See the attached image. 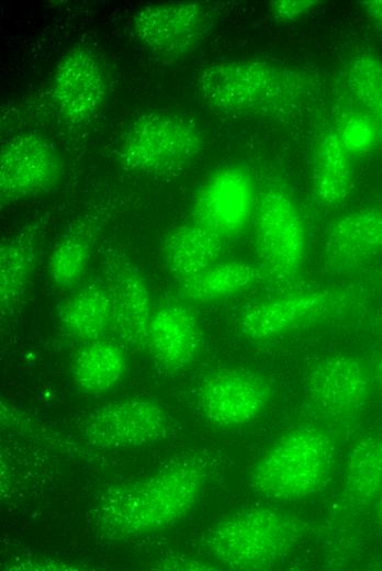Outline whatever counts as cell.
Listing matches in <instances>:
<instances>
[{
	"instance_id": "cell-1",
	"label": "cell",
	"mask_w": 382,
	"mask_h": 571,
	"mask_svg": "<svg viewBox=\"0 0 382 571\" xmlns=\"http://www.w3.org/2000/svg\"><path fill=\"white\" fill-rule=\"evenodd\" d=\"M205 477L204 467L195 459L172 461L101 496L97 524L110 537L119 539L170 528L194 508Z\"/></svg>"
},
{
	"instance_id": "cell-2",
	"label": "cell",
	"mask_w": 382,
	"mask_h": 571,
	"mask_svg": "<svg viewBox=\"0 0 382 571\" xmlns=\"http://www.w3.org/2000/svg\"><path fill=\"white\" fill-rule=\"evenodd\" d=\"M201 99L232 114L270 117L290 115L314 90L305 71L257 59L214 61L194 79Z\"/></svg>"
},
{
	"instance_id": "cell-3",
	"label": "cell",
	"mask_w": 382,
	"mask_h": 571,
	"mask_svg": "<svg viewBox=\"0 0 382 571\" xmlns=\"http://www.w3.org/2000/svg\"><path fill=\"white\" fill-rule=\"evenodd\" d=\"M334 447L326 433L299 428L278 438L250 471L251 489L272 500L291 501L317 492L328 480Z\"/></svg>"
},
{
	"instance_id": "cell-4",
	"label": "cell",
	"mask_w": 382,
	"mask_h": 571,
	"mask_svg": "<svg viewBox=\"0 0 382 571\" xmlns=\"http://www.w3.org/2000/svg\"><path fill=\"white\" fill-rule=\"evenodd\" d=\"M295 523L268 507L233 514L207 531L209 552L233 570L267 569L284 558L299 538Z\"/></svg>"
},
{
	"instance_id": "cell-5",
	"label": "cell",
	"mask_w": 382,
	"mask_h": 571,
	"mask_svg": "<svg viewBox=\"0 0 382 571\" xmlns=\"http://www.w3.org/2000/svg\"><path fill=\"white\" fill-rule=\"evenodd\" d=\"M204 134L190 119L167 112L136 117L124 132L119 158L131 171L169 176L183 170L204 148Z\"/></svg>"
},
{
	"instance_id": "cell-6",
	"label": "cell",
	"mask_w": 382,
	"mask_h": 571,
	"mask_svg": "<svg viewBox=\"0 0 382 571\" xmlns=\"http://www.w3.org/2000/svg\"><path fill=\"white\" fill-rule=\"evenodd\" d=\"M255 248L259 266L276 282L294 281L307 250L302 213L282 186L269 184L257 201L254 214Z\"/></svg>"
},
{
	"instance_id": "cell-7",
	"label": "cell",
	"mask_w": 382,
	"mask_h": 571,
	"mask_svg": "<svg viewBox=\"0 0 382 571\" xmlns=\"http://www.w3.org/2000/svg\"><path fill=\"white\" fill-rule=\"evenodd\" d=\"M350 293L338 288L295 290L250 302L239 327L252 342H267L325 321L347 309Z\"/></svg>"
},
{
	"instance_id": "cell-8",
	"label": "cell",
	"mask_w": 382,
	"mask_h": 571,
	"mask_svg": "<svg viewBox=\"0 0 382 571\" xmlns=\"http://www.w3.org/2000/svg\"><path fill=\"white\" fill-rule=\"evenodd\" d=\"M256 205L249 172L238 166H224L200 186L191 206V222L227 240L246 228Z\"/></svg>"
},
{
	"instance_id": "cell-9",
	"label": "cell",
	"mask_w": 382,
	"mask_h": 571,
	"mask_svg": "<svg viewBox=\"0 0 382 571\" xmlns=\"http://www.w3.org/2000/svg\"><path fill=\"white\" fill-rule=\"evenodd\" d=\"M56 147L35 133L7 139L0 149V200L10 204L53 189L64 173Z\"/></svg>"
},
{
	"instance_id": "cell-10",
	"label": "cell",
	"mask_w": 382,
	"mask_h": 571,
	"mask_svg": "<svg viewBox=\"0 0 382 571\" xmlns=\"http://www.w3.org/2000/svg\"><path fill=\"white\" fill-rule=\"evenodd\" d=\"M271 388L260 374L239 368L213 371L201 381L196 401L211 424L236 427L257 419L267 410Z\"/></svg>"
},
{
	"instance_id": "cell-11",
	"label": "cell",
	"mask_w": 382,
	"mask_h": 571,
	"mask_svg": "<svg viewBox=\"0 0 382 571\" xmlns=\"http://www.w3.org/2000/svg\"><path fill=\"white\" fill-rule=\"evenodd\" d=\"M209 23V13L201 3L172 1L142 7L133 18L132 31L153 54L177 58L198 47Z\"/></svg>"
},
{
	"instance_id": "cell-12",
	"label": "cell",
	"mask_w": 382,
	"mask_h": 571,
	"mask_svg": "<svg viewBox=\"0 0 382 571\" xmlns=\"http://www.w3.org/2000/svg\"><path fill=\"white\" fill-rule=\"evenodd\" d=\"M168 415L156 401L128 398L108 403L86 422L87 440L99 448H137L166 436Z\"/></svg>"
},
{
	"instance_id": "cell-13",
	"label": "cell",
	"mask_w": 382,
	"mask_h": 571,
	"mask_svg": "<svg viewBox=\"0 0 382 571\" xmlns=\"http://www.w3.org/2000/svg\"><path fill=\"white\" fill-rule=\"evenodd\" d=\"M50 93L59 115L67 122L80 124L94 116L108 94L98 56L85 47L67 51L55 66Z\"/></svg>"
},
{
	"instance_id": "cell-14",
	"label": "cell",
	"mask_w": 382,
	"mask_h": 571,
	"mask_svg": "<svg viewBox=\"0 0 382 571\" xmlns=\"http://www.w3.org/2000/svg\"><path fill=\"white\" fill-rule=\"evenodd\" d=\"M370 385V376L360 360L333 355L312 367L305 381V395L321 415L345 417L366 405Z\"/></svg>"
},
{
	"instance_id": "cell-15",
	"label": "cell",
	"mask_w": 382,
	"mask_h": 571,
	"mask_svg": "<svg viewBox=\"0 0 382 571\" xmlns=\"http://www.w3.org/2000/svg\"><path fill=\"white\" fill-rule=\"evenodd\" d=\"M104 282L112 303V324L128 346L147 347L151 300L141 270L126 257L109 256L103 264Z\"/></svg>"
},
{
	"instance_id": "cell-16",
	"label": "cell",
	"mask_w": 382,
	"mask_h": 571,
	"mask_svg": "<svg viewBox=\"0 0 382 571\" xmlns=\"http://www.w3.org/2000/svg\"><path fill=\"white\" fill-rule=\"evenodd\" d=\"M382 255V209L363 206L335 217L327 226L323 257L328 269L348 271Z\"/></svg>"
},
{
	"instance_id": "cell-17",
	"label": "cell",
	"mask_w": 382,
	"mask_h": 571,
	"mask_svg": "<svg viewBox=\"0 0 382 571\" xmlns=\"http://www.w3.org/2000/svg\"><path fill=\"white\" fill-rule=\"evenodd\" d=\"M200 347V325L188 306L167 303L153 312L147 348L164 370L177 372L186 369L196 358Z\"/></svg>"
},
{
	"instance_id": "cell-18",
	"label": "cell",
	"mask_w": 382,
	"mask_h": 571,
	"mask_svg": "<svg viewBox=\"0 0 382 571\" xmlns=\"http://www.w3.org/2000/svg\"><path fill=\"white\" fill-rule=\"evenodd\" d=\"M311 183L313 199L323 209L338 206L351 192L353 170L350 149L334 130L324 132L314 146Z\"/></svg>"
},
{
	"instance_id": "cell-19",
	"label": "cell",
	"mask_w": 382,
	"mask_h": 571,
	"mask_svg": "<svg viewBox=\"0 0 382 571\" xmlns=\"http://www.w3.org/2000/svg\"><path fill=\"white\" fill-rule=\"evenodd\" d=\"M224 242L191 221L175 226L162 242L164 265L173 278L182 282L220 261Z\"/></svg>"
},
{
	"instance_id": "cell-20",
	"label": "cell",
	"mask_w": 382,
	"mask_h": 571,
	"mask_svg": "<svg viewBox=\"0 0 382 571\" xmlns=\"http://www.w3.org/2000/svg\"><path fill=\"white\" fill-rule=\"evenodd\" d=\"M263 276L259 265L244 260H220L180 282V291L191 302H220L245 293Z\"/></svg>"
},
{
	"instance_id": "cell-21",
	"label": "cell",
	"mask_w": 382,
	"mask_h": 571,
	"mask_svg": "<svg viewBox=\"0 0 382 571\" xmlns=\"http://www.w3.org/2000/svg\"><path fill=\"white\" fill-rule=\"evenodd\" d=\"M59 322L72 338H100L112 323V303L104 280H93L72 293L61 305Z\"/></svg>"
},
{
	"instance_id": "cell-22",
	"label": "cell",
	"mask_w": 382,
	"mask_h": 571,
	"mask_svg": "<svg viewBox=\"0 0 382 571\" xmlns=\"http://www.w3.org/2000/svg\"><path fill=\"white\" fill-rule=\"evenodd\" d=\"M36 265V239L25 228L4 239L0 246L1 313L13 312L27 292Z\"/></svg>"
},
{
	"instance_id": "cell-23",
	"label": "cell",
	"mask_w": 382,
	"mask_h": 571,
	"mask_svg": "<svg viewBox=\"0 0 382 571\" xmlns=\"http://www.w3.org/2000/svg\"><path fill=\"white\" fill-rule=\"evenodd\" d=\"M126 352L114 340L88 342L72 366L75 385L86 392H105L115 387L126 371Z\"/></svg>"
},
{
	"instance_id": "cell-24",
	"label": "cell",
	"mask_w": 382,
	"mask_h": 571,
	"mask_svg": "<svg viewBox=\"0 0 382 571\" xmlns=\"http://www.w3.org/2000/svg\"><path fill=\"white\" fill-rule=\"evenodd\" d=\"M346 490L361 505L377 500L382 489V436L366 435L349 451Z\"/></svg>"
},
{
	"instance_id": "cell-25",
	"label": "cell",
	"mask_w": 382,
	"mask_h": 571,
	"mask_svg": "<svg viewBox=\"0 0 382 571\" xmlns=\"http://www.w3.org/2000/svg\"><path fill=\"white\" fill-rule=\"evenodd\" d=\"M346 86L382 147V59L367 52L356 55L346 70Z\"/></svg>"
},
{
	"instance_id": "cell-26",
	"label": "cell",
	"mask_w": 382,
	"mask_h": 571,
	"mask_svg": "<svg viewBox=\"0 0 382 571\" xmlns=\"http://www.w3.org/2000/svg\"><path fill=\"white\" fill-rule=\"evenodd\" d=\"M91 257V243L87 236L69 233L53 246L48 257V275L59 288L77 284L86 273Z\"/></svg>"
},
{
	"instance_id": "cell-27",
	"label": "cell",
	"mask_w": 382,
	"mask_h": 571,
	"mask_svg": "<svg viewBox=\"0 0 382 571\" xmlns=\"http://www.w3.org/2000/svg\"><path fill=\"white\" fill-rule=\"evenodd\" d=\"M322 2L316 0H278L269 4L272 15L282 22L295 21L310 13Z\"/></svg>"
},
{
	"instance_id": "cell-28",
	"label": "cell",
	"mask_w": 382,
	"mask_h": 571,
	"mask_svg": "<svg viewBox=\"0 0 382 571\" xmlns=\"http://www.w3.org/2000/svg\"><path fill=\"white\" fill-rule=\"evenodd\" d=\"M363 9L368 19L379 29H382V0L362 1Z\"/></svg>"
},
{
	"instance_id": "cell-29",
	"label": "cell",
	"mask_w": 382,
	"mask_h": 571,
	"mask_svg": "<svg viewBox=\"0 0 382 571\" xmlns=\"http://www.w3.org/2000/svg\"><path fill=\"white\" fill-rule=\"evenodd\" d=\"M373 380L382 393V351L378 356L373 368Z\"/></svg>"
},
{
	"instance_id": "cell-30",
	"label": "cell",
	"mask_w": 382,
	"mask_h": 571,
	"mask_svg": "<svg viewBox=\"0 0 382 571\" xmlns=\"http://www.w3.org/2000/svg\"><path fill=\"white\" fill-rule=\"evenodd\" d=\"M375 512H377L378 524L380 525V527L382 529V489L375 500Z\"/></svg>"
}]
</instances>
